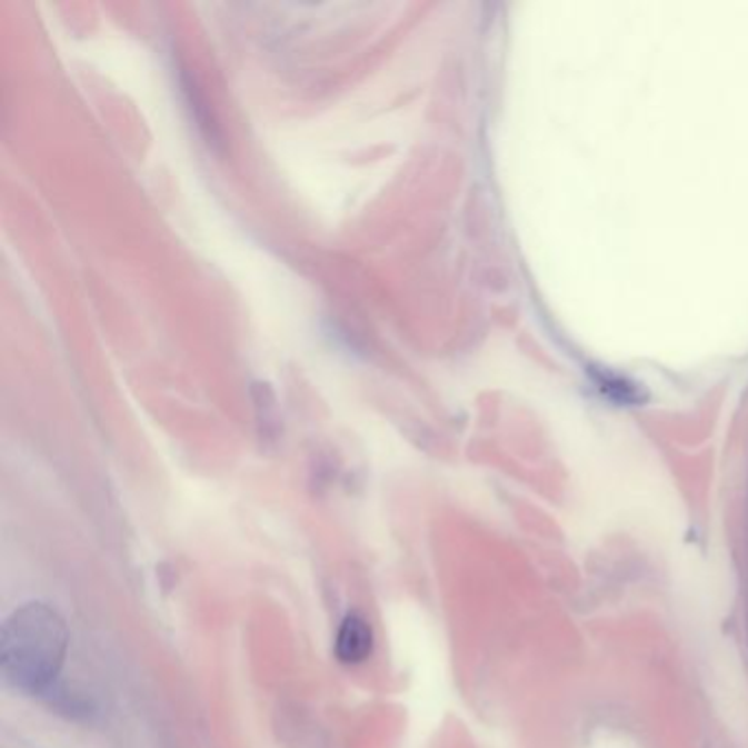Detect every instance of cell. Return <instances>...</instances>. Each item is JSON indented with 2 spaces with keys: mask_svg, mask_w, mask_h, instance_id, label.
Segmentation results:
<instances>
[{
  "mask_svg": "<svg viewBox=\"0 0 748 748\" xmlns=\"http://www.w3.org/2000/svg\"><path fill=\"white\" fill-rule=\"evenodd\" d=\"M69 652V628L62 615L42 601L16 608L0 637V671L22 694H44L58 680Z\"/></svg>",
  "mask_w": 748,
  "mask_h": 748,
  "instance_id": "1",
  "label": "cell"
},
{
  "mask_svg": "<svg viewBox=\"0 0 748 748\" xmlns=\"http://www.w3.org/2000/svg\"><path fill=\"white\" fill-rule=\"evenodd\" d=\"M373 652V630L369 621L351 612L342 619L338 635H336V657L345 666H360Z\"/></svg>",
  "mask_w": 748,
  "mask_h": 748,
  "instance_id": "2",
  "label": "cell"
}]
</instances>
